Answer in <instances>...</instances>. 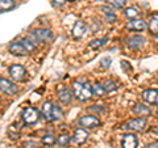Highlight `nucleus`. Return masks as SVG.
I'll return each instance as SVG.
<instances>
[{
  "label": "nucleus",
  "mask_w": 158,
  "mask_h": 148,
  "mask_svg": "<svg viewBox=\"0 0 158 148\" xmlns=\"http://www.w3.org/2000/svg\"><path fill=\"white\" fill-rule=\"evenodd\" d=\"M73 95L79 101H87L92 97V85L87 81L75 80L73 83Z\"/></svg>",
  "instance_id": "1"
},
{
  "label": "nucleus",
  "mask_w": 158,
  "mask_h": 148,
  "mask_svg": "<svg viewBox=\"0 0 158 148\" xmlns=\"http://www.w3.org/2000/svg\"><path fill=\"white\" fill-rule=\"evenodd\" d=\"M145 127H146V121L144 118H133V119L125 122L124 125H121V129L131 130L135 132H142L145 130Z\"/></svg>",
  "instance_id": "2"
},
{
  "label": "nucleus",
  "mask_w": 158,
  "mask_h": 148,
  "mask_svg": "<svg viewBox=\"0 0 158 148\" xmlns=\"http://www.w3.org/2000/svg\"><path fill=\"white\" fill-rule=\"evenodd\" d=\"M21 118H23L24 123H27V125H34V123H37L40 119V111L36 107H31V106L25 107L21 113Z\"/></svg>",
  "instance_id": "3"
},
{
  "label": "nucleus",
  "mask_w": 158,
  "mask_h": 148,
  "mask_svg": "<svg viewBox=\"0 0 158 148\" xmlns=\"http://www.w3.org/2000/svg\"><path fill=\"white\" fill-rule=\"evenodd\" d=\"M32 38L34 42H50L53 39V33L49 29H44V28H38L34 29L32 32Z\"/></svg>",
  "instance_id": "4"
},
{
  "label": "nucleus",
  "mask_w": 158,
  "mask_h": 148,
  "mask_svg": "<svg viewBox=\"0 0 158 148\" xmlns=\"http://www.w3.org/2000/svg\"><path fill=\"white\" fill-rule=\"evenodd\" d=\"M8 73L12 80H15V81H23V80H25V77H27V70L21 64H12L9 67Z\"/></svg>",
  "instance_id": "5"
},
{
  "label": "nucleus",
  "mask_w": 158,
  "mask_h": 148,
  "mask_svg": "<svg viewBox=\"0 0 158 148\" xmlns=\"http://www.w3.org/2000/svg\"><path fill=\"white\" fill-rule=\"evenodd\" d=\"M145 38L142 36H131L125 39V45L131 50H140L145 45Z\"/></svg>",
  "instance_id": "6"
},
{
  "label": "nucleus",
  "mask_w": 158,
  "mask_h": 148,
  "mask_svg": "<svg viewBox=\"0 0 158 148\" xmlns=\"http://www.w3.org/2000/svg\"><path fill=\"white\" fill-rule=\"evenodd\" d=\"M79 126L82 127H86V129H96L98 126H100V121L98 119L95 115H83L79 118Z\"/></svg>",
  "instance_id": "7"
},
{
  "label": "nucleus",
  "mask_w": 158,
  "mask_h": 148,
  "mask_svg": "<svg viewBox=\"0 0 158 148\" xmlns=\"http://www.w3.org/2000/svg\"><path fill=\"white\" fill-rule=\"evenodd\" d=\"M0 92H3L7 96H13L17 93V87L8 79L0 77Z\"/></svg>",
  "instance_id": "8"
},
{
  "label": "nucleus",
  "mask_w": 158,
  "mask_h": 148,
  "mask_svg": "<svg viewBox=\"0 0 158 148\" xmlns=\"http://www.w3.org/2000/svg\"><path fill=\"white\" fill-rule=\"evenodd\" d=\"M120 144H121V148H137L138 139H137V136L135 134L128 132V134H124L121 136Z\"/></svg>",
  "instance_id": "9"
},
{
  "label": "nucleus",
  "mask_w": 158,
  "mask_h": 148,
  "mask_svg": "<svg viewBox=\"0 0 158 148\" xmlns=\"http://www.w3.org/2000/svg\"><path fill=\"white\" fill-rule=\"evenodd\" d=\"M87 30V25L85 21H82V20H79L74 24V26L71 29V36L74 39H81L83 36H85V33Z\"/></svg>",
  "instance_id": "10"
},
{
  "label": "nucleus",
  "mask_w": 158,
  "mask_h": 148,
  "mask_svg": "<svg viewBox=\"0 0 158 148\" xmlns=\"http://www.w3.org/2000/svg\"><path fill=\"white\" fill-rule=\"evenodd\" d=\"M8 50L9 53L12 54V55L15 56H25L28 55V51H27V49L24 47L21 43H20V41H15L12 43H9V47H8Z\"/></svg>",
  "instance_id": "11"
},
{
  "label": "nucleus",
  "mask_w": 158,
  "mask_h": 148,
  "mask_svg": "<svg viewBox=\"0 0 158 148\" xmlns=\"http://www.w3.org/2000/svg\"><path fill=\"white\" fill-rule=\"evenodd\" d=\"M141 98L148 103L158 105V89H145L141 93Z\"/></svg>",
  "instance_id": "12"
},
{
  "label": "nucleus",
  "mask_w": 158,
  "mask_h": 148,
  "mask_svg": "<svg viewBox=\"0 0 158 148\" xmlns=\"http://www.w3.org/2000/svg\"><path fill=\"white\" fill-rule=\"evenodd\" d=\"M146 28H148L146 22L140 18L131 20L129 22H127V29L128 30H132V32H144Z\"/></svg>",
  "instance_id": "13"
},
{
  "label": "nucleus",
  "mask_w": 158,
  "mask_h": 148,
  "mask_svg": "<svg viewBox=\"0 0 158 148\" xmlns=\"http://www.w3.org/2000/svg\"><path fill=\"white\" fill-rule=\"evenodd\" d=\"M53 107H54V105L50 101L44 102L42 106H41V115L44 117V119L48 121V122L53 121Z\"/></svg>",
  "instance_id": "14"
},
{
  "label": "nucleus",
  "mask_w": 158,
  "mask_h": 148,
  "mask_svg": "<svg viewBox=\"0 0 158 148\" xmlns=\"http://www.w3.org/2000/svg\"><path fill=\"white\" fill-rule=\"evenodd\" d=\"M57 97H58L59 102H62V103H65V105H67V103H71L74 96H73V93L67 89V88H62V89H59L57 92Z\"/></svg>",
  "instance_id": "15"
},
{
  "label": "nucleus",
  "mask_w": 158,
  "mask_h": 148,
  "mask_svg": "<svg viewBox=\"0 0 158 148\" xmlns=\"http://www.w3.org/2000/svg\"><path fill=\"white\" fill-rule=\"evenodd\" d=\"M88 139V132L83 129H77L74 131V135H73V140L75 144H83V143H86Z\"/></svg>",
  "instance_id": "16"
},
{
  "label": "nucleus",
  "mask_w": 158,
  "mask_h": 148,
  "mask_svg": "<svg viewBox=\"0 0 158 148\" xmlns=\"http://www.w3.org/2000/svg\"><path fill=\"white\" fill-rule=\"evenodd\" d=\"M132 113L136 114V115H140V117H148V115L152 114L149 107L142 105V103H136V105L132 107Z\"/></svg>",
  "instance_id": "17"
},
{
  "label": "nucleus",
  "mask_w": 158,
  "mask_h": 148,
  "mask_svg": "<svg viewBox=\"0 0 158 148\" xmlns=\"http://www.w3.org/2000/svg\"><path fill=\"white\" fill-rule=\"evenodd\" d=\"M148 28H149V30H150V33L153 34V36H157L158 34V13H154L150 17V21H149Z\"/></svg>",
  "instance_id": "18"
},
{
  "label": "nucleus",
  "mask_w": 158,
  "mask_h": 148,
  "mask_svg": "<svg viewBox=\"0 0 158 148\" xmlns=\"http://www.w3.org/2000/svg\"><path fill=\"white\" fill-rule=\"evenodd\" d=\"M106 95V89H104V87H103V84L102 83H94L92 84V96H95V97H104Z\"/></svg>",
  "instance_id": "19"
},
{
  "label": "nucleus",
  "mask_w": 158,
  "mask_h": 148,
  "mask_svg": "<svg viewBox=\"0 0 158 148\" xmlns=\"http://www.w3.org/2000/svg\"><path fill=\"white\" fill-rule=\"evenodd\" d=\"M107 41H108L107 37L94 39V41H91L90 43H88V49H91V50H98V49H100L102 46H104Z\"/></svg>",
  "instance_id": "20"
},
{
  "label": "nucleus",
  "mask_w": 158,
  "mask_h": 148,
  "mask_svg": "<svg viewBox=\"0 0 158 148\" xmlns=\"http://www.w3.org/2000/svg\"><path fill=\"white\" fill-rule=\"evenodd\" d=\"M20 43L27 49V51L31 54V53H34L36 51V42L34 41H31L29 38H24V39H20Z\"/></svg>",
  "instance_id": "21"
},
{
  "label": "nucleus",
  "mask_w": 158,
  "mask_h": 148,
  "mask_svg": "<svg viewBox=\"0 0 158 148\" xmlns=\"http://www.w3.org/2000/svg\"><path fill=\"white\" fill-rule=\"evenodd\" d=\"M15 8V2L13 0H0V11L7 12Z\"/></svg>",
  "instance_id": "22"
},
{
  "label": "nucleus",
  "mask_w": 158,
  "mask_h": 148,
  "mask_svg": "<svg viewBox=\"0 0 158 148\" xmlns=\"http://www.w3.org/2000/svg\"><path fill=\"white\" fill-rule=\"evenodd\" d=\"M103 84V87H104V89H106V93H111V92H115L117 89V84L115 81H112V80H104L102 83Z\"/></svg>",
  "instance_id": "23"
},
{
  "label": "nucleus",
  "mask_w": 158,
  "mask_h": 148,
  "mask_svg": "<svg viewBox=\"0 0 158 148\" xmlns=\"http://www.w3.org/2000/svg\"><path fill=\"white\" fill-rule=\"evenodd\" d=\"M138 14H140V12H138L136 8H133V7L127 8L125 11H124V16L127 18H129V20H136L138 17Z\"/></svg>",
  "instance_id": "24"
},
{
  "label": "nucleus",
  "mask_w": 158,
  "mask_h": 148,
  "mask_svg": "<svg viewBox=\"0 0 158 148\" xmlns=\"http://www.w3.org/2000/svg\"><path fill=\"white\" fill-rule=\"evenodd\" d=\"M71 139H73V138H71L70 135H69V134H62V135H59V136H58L57 142H58V144H59V146L66 147V146L70 144Z\"/></svg>",
  "instance_id": "25"
},
{
  "label": "nucleus",
  "mask_w": 158,
  "mask_h": 148,
  "mask_svg": "<svg viewBox=\"0 0 158 148\" xmlns=\"http://www.w3.org/2000/svg\"><path fill=\"white\" fill-rule=\"evenodd\" d=\"M107 3H108V6H111V7H113V8L121 9V8L125 7L127 0H107Z\"/></svg>",
  "instance_id": "26"
},
{
  "label": "nucleus",
  "mask_w": 158,
  "mask_h": 148,
  "mask_svg": "<svg viewBox=\"0 0 158 148\" xmlns=\"http://www.w3.org/2000/svg\"><path fill=\"white\" fill-rule=\"evenodd\" d=\"M56 142H57V139H56V138H54L52 134H48V135H44V136H42V144H44V146L50 147V146H53Z\"/></svg>",
  "instance_id": "27"
},
{
  "label": "nucleus",
  "mask_w": 158,
  "mask_h": 148,
  "mask_svg": "<svg viewBox=\"0 0 158 148\" xmlns=\"http://www.w3.org/2000/svg\"><path fill=\"white\" fill-rule=\"evenodd\" d=\"M62 117H63V111H62V109H61L59 106L54 105V107H53V121H59Z\"/></svg>",
  "instance_id": "28"
},
{
  "label": "nucleus",
  "mask_w": 158,
  "mask_h": 148,
  "mask_svg": "<svg viewBox=\"0 0 158 148\" xmlns=\"http://www.w3.org/2000/svg\"><path fill=\"white\" fill-rule=\"evenodd\" d=\"M23 148H42L41 144L38 142H34V140H27L23 143Z\"/></svg>",
  "instance_id": "29"
},
{
  "label": "nucleus",
  "mask_w": 158,
  "mask_h": 148,
  "mask_svg": "<svg viewBox=\"0 0 158 148\" xmlns=\"http://www.w3.org/2000/svg\"><path fill=\"white\" fill-rule=\"evenodd\" d=\"M111 58H103L102 60H100V67H103V68H108L110 67V64H111Z\"/></svg>",
  "instance_id": "30"
},
{
  "label": "nucleus",
  "mask_w": 158,
  "mask_h": 148,
  "mask_svg": "<svg viewBox=\"0 0 158 148\" xmlns=\"http://www.w3.org/2000/svg\"><path fill=\"white\" fill-rule=\"evenodd\" d=\"M52 2H53L54 7H61V6H63V4L67 2V0H52Z\"/></svg>",
  "instance_id": "31"
},
{
  "label": "nucleus",
  "mask_w": 158,
  "mask_h": 148,
  "mask_svg": "<svg viewBox=\"0 0 158 148\" xmlns=\"http://www.w3.org/2000/svg\"><path fill=\"white\" fill-rule=\"evenodd\" d=\"M100 11H102V12H104V14H112V13H113V11H112L110 7H102V8H100Z\"/></svg>",
  "instance_id": "32"
},
{
  "label": "nucleus",
  "mask_w": 158,
  "mask_h": 148,
  "mask_svg": "<svg viewBox=\"0 0 158 148\" xmlns=\"http://www.w3.org/2000/svg\"><path fill=\"white\" fill-rule=\"evenodd\" d=\"M88 110H91V111L95 110V111H98V113H102V111H103V107H102V106L99 107V105H95V106H92V107H88Z\"/></svg>",
  "instance_id": "33"
},
{
  "label": "nucleus",
  "mask_w": 158,
  "mask_h": 148,
  "mask_svg": "<svg viewBox=\"0 0 158 148\" xmlns=\"http://www.w3.org/2000/svg\"><path fill=\"white\" fill-rule=\"evenodd\" d=\"M144 148H158V143H150V144H146Z\"/></svg>",
  "instance_id": "34"
},
{
  "label": "nucleus",
  "mask_w": 158,
  "mask_h": 148,
  "mask_svg": "<svg viewBox=\"0 0 158 148\" xmlns=\"http://www.w3.org/2000/svg\"><path fill=\"white\" fill-rule=\"evenodd\" d=\"M154 38H156V41L158 42V34H157V36H154Z\"/></svg>",
  "instance_id": "35"
},
{
  "label": "nucleus",
  "mask_w": 158,
  "mask_h": 148,
  "mask_svg": "<svg viewBox=\"0 0 158 148\" xmlns=\"http://www.w3.org/2000/svg\"><path fill=\"white\" fill-rule=\"evenodd\" d=\"M157 115H158V110H157Z\"/></svg>",
  "instance_id": "36"
}]
</instances>
